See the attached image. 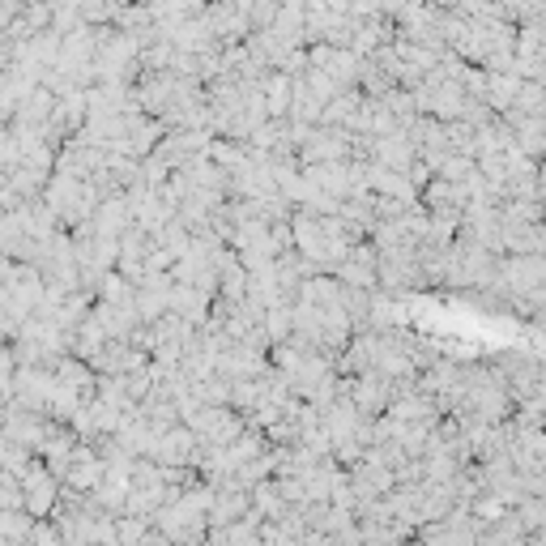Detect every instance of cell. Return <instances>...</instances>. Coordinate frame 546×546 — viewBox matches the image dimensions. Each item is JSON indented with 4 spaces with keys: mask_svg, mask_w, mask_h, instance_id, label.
<instances>
[{
    "mask_svg": "<svg viewBox=\"0 0 546 546\" xmlns=\"http://www.w3.org/2000/svg\"><path fill=\"white\" fill-rule=\"evenodd\" d=\"M22 504L35 512V517H43V512H52L56 504V487H52V474H43V470H26L22 478Z\"/></svg>",
    "mask_w": 546,
    "mask_h": 546,
    "instance_id": "obj_1",
    "label": "cell"
}]
</instances>
